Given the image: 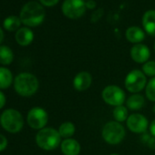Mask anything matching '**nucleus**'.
I'll return each instance as SVG.
<instances>
[{"label": "nucleus", "mask_w": 155, "mask_h": 155, "mask_svg": "<svg viewBox=\"0 0 155 155\" xmlns=\"http://www.w3.org/2000/svg\"><path fill=\"white\" fill-rule=\"evenodd\" d=\"M126 38L130 43L140 44L145 38V34L141 28L138 27H130L126 30Z\"/></svg>", "instance_id": "obj_16"}, {"label": "nucleus", "mask_w": 155, "mask_h": 155, "mask_svg": "<svg viewBox=\"0 0 155 155\" xmlns=\"http://www.w3.org/2000/svg\"><path fill=\"white\" fill-rule=\"evenodd\" d=\"M150 56L149 48L143 44H135L130 48V58L136 63H146Z\"/></svg>", "instance_id": "obj_12"}, {"label": "nucleus", "mask_w": 155, "mask_h": 155, "mask_svg": "<svg viewBox=\"0 0 155 155\" xmlns=\"http://www.w3.org/2000/svg\"><path fill=\"white\" fill-rule=\"evenodd\" d=\"M6 104V97L2 91H0V109H2Z\"/></svg>", "instance_id": "obj_27"}, {"label": "nucleus", "mask_w": 155, "mask_h": 155, "mask_svg": "<svg viewBox=\"0 0 155 155\" xmlns=\"http://www.w3.org/2000/svg\"><path fill=\"white\" fill-rule=\"evenodd\" d=\"M42 5L47 6V7H53L58 4L59 0H39Z\"/></svg>", "instance_id": "obj_26"}, {"label": "nucleus", "mask_w": 155, "mask_h": 155, "mask_svg": "<svg viewBox=\"0 0 155 155\" xmlns=\"http://www.w3.org/2000/svg\"><path fill=\"white\" fill-rule=\"evenodd\" d=\"M4 39V32L2 30V28H0V43H1Z\"/></svg>", "instance_id": "obj_30"}, {"label": "nucleus", "mask_w": 155, "mask_h": 155, "mask_svg": "<svg viewBox=\"0 0 155 155\" xmlns=\"http://www.w3.org/2000/svg\"><path fill=\"white\" fill-rule=\"evenodd\" d=\"M38 81L37 77L29 72L18 74L14 81V88L18 94L22 97H30L34 95L38 89Z\"/></svg>", "instance_id": "obj_2"}, {"label": "nucleus", "mask_w": 155, "mask_h": 155, "mask_svg": "<svg viewBox=\"0 0 155 155\" xmlns=\"http://www.w3.org/2000/svg\"><path fill=\"white\" fill-rule=\"evenodd\" d=\"M145 103L144 97L140 94H133L126 101L127 109H130L131 110H140Z\"/></svg>", "instance_id": "obj_17"}, {"label": "nucleus", "mask_w": 155, "mask_h": 155, "mask_svg": "<svg viewBox=\"0 0 155 155\" xmlns=\"http://www.w3.org/2000/svg\"><path fill=\"white\" fill-rule=\"evenodd\" d=\"M86 8V3L83 0H65L62 5L63 14L70 19H77L82 17Z\"/></svg>", "instance_id": "obj_8"}, {"label": "nucleus", "mask_w": 155, "mask_h": 155, "mask_svg": "<svg viewBox=\"0 0 155 155\" xmlns=\"http://www.w3.org/2000/svg\"><path fill=\"white\" fill-rule=\"evenodd\" d=\"M101 96L103 101L108 105L114 107L123 105L126 99L124 91L116 85H109L105 87L101 92Z\"/></svg>", "instance_id": "obj_7"}, {"label": "nucleus", "mask_w": 155, "mask_h": 155, "mask_svg": "<svg viewBox=\"0 0 155 155\" xmlns=\"http://www.w3.org/2000/svg\"><path fill=\"white\" fill-rule=\"evenodd\" d=\"M126 124L129 130L134 133H143L149 127L147 118L140 113L130 114L126 120Z\"/></svg>", "instance_id": "obj_10"}, {"label": "nucleus", "mask_w": 155, "mask_h": 155, "mask_svg": "<svg viewBox=\"0 0 155 155\" xmlns=\"http://www.w3.org/2000/svg\"><path fill=\"white\" fill-rule=\"evenodd\" d=\"M86 8H90V9H93L96 8V2L93 1V0H89V1L86 3Z\"/></svg>", "instance_id": "obj_29"}, {"label": "nucleus", "mask_w": 155, "mask_h": 155, "mask_svg": "<svg viewBox=\"0 0 155 155\" xmlns=\"http://www.w3.org/2000/svg\"><path fill=\"white\" fill-rule=\"evenodd\" d=\"M48 115L47 111L40 107L32 108L28 113V123L32 129L35 130L44 129L48 123Z\"/></svg>", "instance_id": "obj_9"}, {"label": "nucleus", "mask_w": 155, "mask_h": 155, "mask_svg": "<svg viewBox=\"0 0 155 155\" xmlns=\"http://www.w3.org/2000/svg\"><path fill=\"white\" fill-rule=\"evenodd\" d=\"M142 72L145 76L155 77V61H147L142 66Z\"/></svg>", "instance_id": "obj_24"}, {"label": "nucleus", "mask_w": 155, "mask_h": 155, "mask_svg": "<svg viewBox=\"0 0 155 155\" xmlns=\"http://www.w3.org/2000/svg\"><path fill=\"white\" fill-rule=\"evenodd\" d=\"M92 83V77L88 71H81L73 79V87L78 91H87Z\"/></svg>", "instance_id": "obj_11"}, {"label": "nucleus", "mask_w": 155, "mask_h": 155, "mask_svg": "<svg viewBox=\"0 0 155 155\" xmlns=\"http://www.w3.org/2000/svg\"><path fill=\"white\" fill-rule=\"evenodd\" d=\"M0 123L3 129L10 133H18L24 125V120L19 111L14 109H8L0 117Z\"/></svg>", "instance_id": "obj_4"}, {"label": "nucleus", "mask_w": 155, "mask_h": 155, "mask_svg": "<svg viewBox=\"0 0 155 155\" xmlns=\"http://www.w3.org/2000/svg\"><path fill=\"white\" fill-rule=\"evenodd\" d=\"M34 38V34L32 30L28 28H20L16 33V40L21 46L29 45Z\"/></svg>", "instance_id": "obj_15"}, {"label": "nucleus", "mask_w": 155, "mask_h": 155, "mask_svg": "<svg viewBox=\"0 0 155 155\" xmlns=\"http://www.w3.org/2000/svg\"><path fill=\"white\" fill-rule=\"evenodd\" d=\"M75 130H76L75 125H74V123H72L70 121L63 122L58 128V132H59L60 136L64 139H69L71 136L74 135Z\"/></svg>", "instance_id": "obj_20"}, {"label": "nucleus", "mask_w": 155, "mask_h": 155, "mask_svg": "<svg viewBox=\"0 0 155 155\" xmlns=\"http://www.w3.org/2000/svg\"><path fill=\"white\" fill-rule=\"evenodd\" d=\"M145 93L149 101H155V77L151 78L148 81L145 88Z\"/></svg>", "instance_id": "obj_23"}, {"label": "nucleus", "mask_w": 155, "mask_h": 155, "mask_svg": "<svg viewBox=\"0 0 155 155\" xmlns=\"http://www.w3.org/2000/svg\"><path fill=\"white\" fill-rule=\"evenodd\" d=\"M153 111L155 112V105H154V107H153Z\"/></svg>", "instance_id": "obj_32"}, {"label": "nucleus", "mask_w": 155, "mask_h": 155, "mask_svg": "<svg viewBox=\"0 0 155 155\" xmlns=\"http://www.w3.org/2000/svg\"><path fill=\"white\" fill-rule=\"evenodd\" d=\"M61 151L64 155H79L81 147L80 142L74 139H65L60 144Z\"/></svg>", "instance_id": "obj_13"}, {"label": "nucleus", "mask_w": 155, "mask_h": 155, "mask_svg": "<svg viewBox=\"0 0 155 155\" xmlns=\"http://www.w3.org/2000/svg\"><path fill=\"white\" fill-rule=\"evenodd\" d=\"M112 115H113V118L115 120V121H118V122H123L125 120H127L129 115H128V109L121 105V106H118V107H115L113 111H112Z\"/></svg>", "instance_id": "obj_22"}, {"label": "nucleus", "mask_w": 155, "mask_h": 155, "mask_svg": "<svg viewBox=\"0 0 155 155\" xmlns=\"http://www.w3.org/2000/svg\"><path fill=\"white\" fill-rule=\"evenodd\" d=\"M126 135V130L123 125L118 121H109L107 122L101 131V136L103 140L111 145H116L120 143Z\"/></svg>", "instance_id": "obj_5"}, {"label": "nucleus", "mask_w": 155, "mask_h": 155, "mask_svg": "<svg viewBox=\"0 0 155 155\" xmlns=\"http://www.w3.org/2000/svg\"><path fill=\"white\" fill-rule=\"evenodd\" d=\"M8 146V140L7 138L2 135V134H0V151H2L4 150Z\"/></svg>", "instance_id": "obj_25"}, {"label": "nucleus", "mask_w": 155, "mask_h": 155, "mask_svg": "<svg viewBox=\"0 0 155 155\" xmlns=\"http://www.w3.org/2000/svg\"><path fill=\"white\" fill-rule=\"evenodd\" d=\"M150 134L152 135V137L155 138V119L151 121V123L150 125Z\"/></svg>", "instance_id": "obj_28"}, {"label": "nucleus", "mask_w": 155, "mask_h": 155, "mask_svg": "<svg viewBox=\"0 0 155 155\" xmlns=\"http://www.w3.org/2000/svg\"><path fill=\"white\" fill-rule=\"evenodd\" d=\"M20 24H21V19L17 16H9L3 22L4 28L8 31H14L17 29L18 30Z\"/></svg>", "instance_id": "obj_21"}, {"label": "nucleus", "mask_w": 155, "mask_h": 155, "mask_svg": "<svg viewBox=\"0 0 155 155\" xmlns=\"http://www.w3.org/2000/svg\"><path fill=\"white\" fill-rule=\"evenodd\" d=\"M13 81V75L11 71L4 67L0 68V89L6 90L10 87Z\"/></svg>", "instance_id": "obj_18"}, {"label": "nucleus", "mask_w": 155, "mask_h": 155, "mask_svg": "<svg viewBox=\"0 0 155 155\" xmlns=\"http://www.w3.org/2000/svg\"><path fill=\"white\" fill-rule=\"evenodd\" d=\"M154 50H155V43H154Z\"/></svg>", "instance_id": "obj_33"}, {"label": "nucleus", "mask_w": 155, "mask_h": 155, "mask_svg": "<svg viewBox=\"0 0 155 155\" xmlns=\"http://www.w3.org/2000/svg\"><path fill=\"white\" fill-rule=\"evenodd\" d=\"M14 58V54L11 48L8 46H0V64L9 65Z\"/></svg>", "instance_id": "obj_19"}, {"label": "nucleus", "mask_w": 155, "mask_h": 155, "mask_svg": "<svg viewBox=\"0 0 155 155\" xmlns=\"http://www.w3.org/2000/svg\"><path fill=\"white\" fill-rule=\"evenodd\" d=\"M45 18V9L39 3L29 1L25 4L20 12V19L23 24L28 27L40 25Z\"/></svg>", "instance_id": "obj_1"}, {"label": "nucleus", "mask_w": 155, "mask_h": 155, "mask_svg": "<svg viewBox=\"0 0 155 155\" xmlns=\"http://www.w3.org/2000/svg\"><path fill=\"white\" fill-rule=\"evenodd\" d=\"M110 155H119V154H117V153H112V154H110Z\"/></svg>", "instance_id": "obj_31"}, {"label": "nucleus", "mask_w": 155, "mask_h": 155, "mask_svg": "<svg viewBox=\"0 0 155 155\" xmlns=\"http://www.w3.org/2000/svg\"><path fill=\"white\" fill-rule=\"evenodd\" d=\"M125 88L128 91L137 94L138 92L141 91L143 89L146 88L147 80L145 74L140 69H133L130 71L124 81Z\"/></svg>", "instance_id": "obj_6"}, {"label": "nucleus", "mask_w": 155, "mask_h": 155, "mask_svg": "<svg viewBox=\"0 0 155 155\" xmlns=\"http://www.w3.org/2000/svg\"><path fill=\"white\" fill-rule=\"evenodd\" d=\"M142 26L147 34L155 37V10H148L144 13Z\"/></svg>", "instance_id": "obj_14"}, {"label": "nucleus", "mask_w": 155, "mask_h": 155, "mask_svg": "<svg viewBox=\"0 0 155 155\" xmlns=\"http://www.w3.org/2000/svg\"><path fill=\"white\" fill-rule=\"evenodd\" d=\"M36 142L39 148L45 150H52L61 144V136L58 130L53 128H44L37 133Z\"/></svg>", "instance_id": "obj_3"}]
</instances>
